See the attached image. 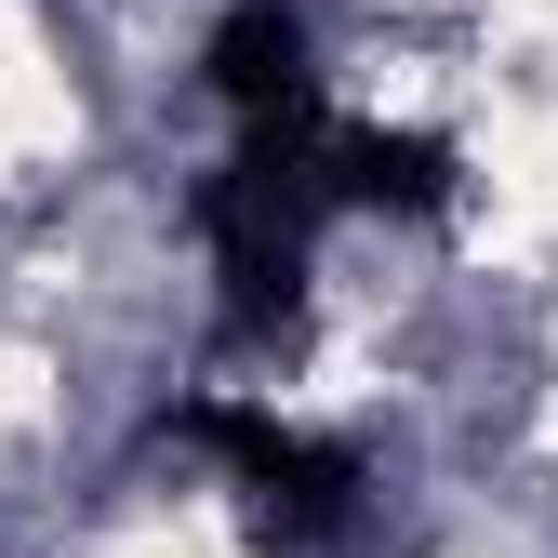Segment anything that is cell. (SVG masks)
I'll use <instances>...</instances> for the list:
<instances>
[{
	"label": "cell",
	"mask_w": 558,
	"mask_h": 558,
	"mask_svg": "<svg viewBox=\"0 0 558 558\" xmlns=\"http://www.w3.org/2000/svg\"><path fill=\"white\" fill-rule=\"evenodd\" d=\"M319 227H332V120L227 133V160L199 173V240H214V279H227V345H279L306 319Z\"/></svg>",
	"instance_id": "6da1fadb"
},
{
	"label": "cell",
	"mask_w": 558,
	"mask_h": 558,
	"mask_svg": "<svg viewBox=\"0 0 558 558\" xmlns=\"http://www.w3.org/2000/svg\"><path fill=\"white\" fill-rule=\"evenodd\" d=\"M173 439H199V452L227 465L253 545H279V558H319V545L360 532L373 465L345 452V439H306V426H279V412H253V399H173Z\"/></svg>",
	"instance_id": "7a4b0ae2"
},
{
	"label": "cell",
	"mask_w": 558,
	"mask_h": 558,
	"mask_svg": "<svg viewBox=\"0 0 558 558\" xmlns=\"http://www.w3.org/2000/svg\"><path fill=\"white\" fill-rule=\"evenodd\" d=\"M199 94L227 107V133L332 120V94H319V40H306L293 0H227V27L199 40Z\"/></svg>",
	"instance_id": "3957f363"
},
{
	"label": "cell",
	"mask_w": 558,
	"mask_h": 558,
	"mask_svg": "<svg viewBox=\"0 0 558 558\" xmlns=\"http://www.w3.org/2000/svg\"><path fill=\"white\" fill-rule=\"evenodd\" d=\"M332 214H399V227H439V214H452V133L332 120Z\"/></svg>",
	"instance_id": "277c9868"
}]
</instances>
